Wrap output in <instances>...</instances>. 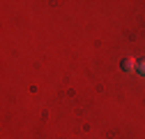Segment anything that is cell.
<instances>
[{
    "instance_id": "1",
    "label": "cell",
    "mask_w": 145,
    "mask_h": 139,
    "mask_svg": "<svg viewBox=\"0 0 145 139\" xmlns=\"http://www.w3.org/2000/svg\"><path fill=\"white\" fill-rule=\"evenodd\" d=\"M122 70L134 72V70H136V60H134V58H124V60H122Z\"/></svg>"
},
{
    "instance_id": "2",
    "label": "cell",
    "mask_w": 145,
    "mask_h": 139,
    "mask_svg": "<svg viewBox=\"0 0 145 139\" xmlns=\"http://www.w3.org/2000/svg\"><path fill=\"white\" fill-rule=\"evenodd\" d=\"M138 70H140V72H143V74H145V58H143V60H140V65H138Z\"/></svg>"
}]
</instances>
